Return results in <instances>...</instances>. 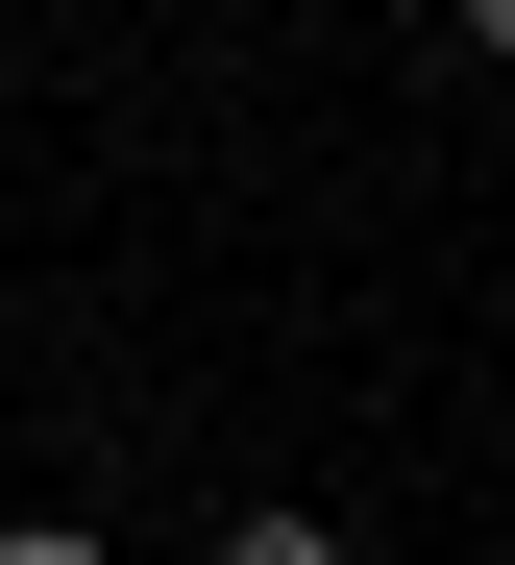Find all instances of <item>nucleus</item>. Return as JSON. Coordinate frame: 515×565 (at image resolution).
Returning a JSON list of instances; mask_svg holds the SVG:
<instances>
[{"label":"nucleus","instance_id":"3","mask_svg":"<svg viewBox=\"0 0 515 565\" xmlns=\"http://www.w3.org/2000/svg\"><path fill=\"white\" fill-rule=\"evenodd\" d=\"M442 25H466V50H515V0H442Z\"/></svg>","mask_w":515,"mask_h":565},{"label":"nucleus","instance_id":"2","mask_svg":"<svg viewBox=\"0 0 515 565\" xmlns=\"http://www.w3.org/2000/svg\"><path fill=\"white\" fill-rule=\"evenodd\" d=\"M0 565H98V541H74V516H0Z\"/></svg>","mask_w":515,"mask_h":565},{"label":"nucleus","instance_id":"1","mask_svg":"<svg viewBox=\"0 0 515 565\" xmlns=\"http://www.w3.org/2000/svg\"><path fill=\"white\" fill-rule=\"evenodd\" d=\"M196 565H344V516H222Z\"/></svg>","mask_w":515,"mask_h":565}]
</instances>
